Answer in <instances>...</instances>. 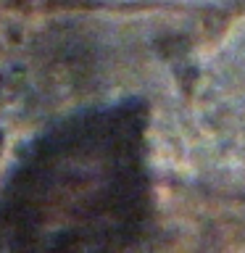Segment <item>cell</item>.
<instances>
[{
    "mask_svg": "<svg viewBox=\"0 0 245 253\" xmlns=\"http://www.w3.org/2000/svg\"><path fill=\"white\" fill-rule=\"evenodd\" d=\"M111 124L79 116L45 132L0 193V248L55 251L95 245L111 198Z\"/></svg>",
    "mask_w": 245,
    "mask_h": 253,
    "instance_id": "cell-1",
    "label": "cell"
}]
</instances>
